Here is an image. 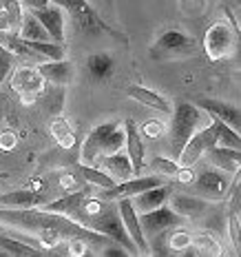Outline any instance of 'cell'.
<instances>
[{"label":"cell","instance_id":"obj_8","mask_svg":"<svg viewBox=\"0 0 241 257\" xmlns=\"http://www.w3.org/2000/svg\"><path fill=\"white\" fill-rule=\"evenodd\" d=\"M115 204H117V211H120L122 222H124V228H126L128 237H131L133 244L137 246V253L148 255L151 253V246H148V239L144 237V231L140 226V215H137V211L133 208L131 197H120V200H115Z\"/></svg>","mask_w":241,"mask_h":257},{"label":"cell","instance_id":"obj_13","mask_svg":"<svg viewBox=\"0 0 241 257\" xmlns=\"http://www.w3.org/2000/svg\"><path fill=\"white\" fill-rule=\"evenodd\" d=\"M120 120H109V122H102L95 128H91V133L84 138L82 144V151H80V158H82V164H95L100 158V147L102 140L106 138V133H111L115 126H120Z\"/></svg>","mask_w":241,"mask_h":257},{"label":"cell","instance_id":"obj_29","mask_svg":"<svg viewBox=\"0 0 241 257\" xmlns=\"http://www.w3.org/2000/svg\"><path fill=\"white\" fill-rule=\"evenodd\" d=\"M144 167L148 171H153L155 175H159V178H175L179 171V162L175 158H164V155H155L151 162H144Z\"/></svg>","mask_w":241,"mask_h":257},{"label":"cell","instance_id":"obj_12","mask_svg":"<svg viewBox=\"0 0 241 257\" xmlns=\"http://www.w3.org/2000/svg\"><path fill=\"white\" fill-rule=\"evenodd\" d=\"M195 49V40L179 29H168L155 40L153 53L157 56H170V53H190Z\"/></svg>","mask_w":241,"mask_h":257},{"label":"cell","instance_id":"obj_15","mask_svg":"<svg viewBox=\"0 0 241 257\" xmlns=\"http://www.w3.org/2000/svg\"><path fill=\"white\" fill-rule=\"evenodd\" d=\"M170 208H173L177 215H181L184 219H197L206 213L208 208V200L197 195H181V193H170L168 197Z\"/></svg>","mask_w":241,"mask_h":257},{"label":"cell","instance_id":"obj_14","mask_svg":"<svg viewBox=\"0 0 241 257\" xmlns=\"http://www.w3.org/2000/svg\"><path fill=\"white\" fill-rule=\"evenodd\" d=\"M173 191H175V189L168 184V182H164V184L155 186V189L142 191V193H137V195H133V197H131L133 208L137 211V215H140V213H146V211H153V208H157V206L166 204Z\"/></svg>","mask_w":241,"mask_h":257},{"label":"cell","instance_id":"obj_6","mask_svg":"<svg viewBox=\"0 0 241 257\" xmlns=\"http://www.w3.org/2000/svg\"><path fill=\"white\" fill-rule=\"evenodd\" d=\"M186 219L177 215L170 206H157L153 211H146V213H140V226L144 231V237L151 239L155 237L157 233H164V231H170V228H177L181 226Z\"/></svg>","mask_w":241,"mask_h":257},{"label":"cell","instance_id":"obj_7","mask_svg":"<svg viewBox=\"0 0 241 257\" xmlns=\"http://www.w3.org/2000/svg\"><path fill=\"white\" fill-rule=\"evenodd\" d=\"M215 144V133H212V124H203L188 138V142L184 144L181 153L177 155L179 167H192L197 160H201L206 155L208 149Z\"/></svg>","mask_w":241,"mask_h":257},{"label":"cell","instance_id":"obj_41","mask_svg":"<svg viewBox=\"0 0 241 257\" xmlns=\"http://www.w3.org/2000/svg\"><path fill=\"white\" fill-rule=\"evenodd\" d=\"M3 100H5V93H3V91H0V102H3Z\"/></svg>","mask_w":241,"mask_h":257},{"label":"cell","instance_id":"obj_27","mask_svg":"<svg viewBox=\"0 0 241 257\" xmlns=\"http://www.w3.org/2000/svg\"><path fill=\"white\" fill-rule=\"evenodd\" d=\"M18 38H23V40H51L49 34L45 31V27L40 25V20L36 18L29 9L23 12V23H20V29H18Z\"/></svg>","mask_w":241,"mask_h":257},{"label":"cell","instance_id":"obj_24","mask_svg":"<svg viewBox=\"0 0 241 257\" xmlns=\"http://www.w3.org/2000/svg\"><path fill=\"white\" fill-rule=\"evenodd\" d=\"M0 253L3 255H16V257H38L45 250L42 248H34L29 242H23V239H16L12 235L0 233Z\"/></svg>","mask_w":241,"mask_h":257},{"label":"cell","instance_id":"obj_21","mask_svg":"<svg viewBox=\"0 0 241 257\" xmlns=\"http://www.w3.org/2000/svg\"><path fill=\"white\" fill-rule=\"evenodd\" d=\"M115 67H117L115 58L111 56V53H104V51L93 53V56H89V60H87V71L95 82L109 80L115 73Z\"/></svg>","mask_w":241,"mask_h":257},{"label":"cell","instance_id":"obj_34","mask_svg":"<svg viewBox=\"0 0 241 257\" xmlns=\"http://www.w3.org/2000/svg\"><path fill=\"white\" fill-rule=\"evenodd\" d=\"M14 53L9 51V49H5L3 53H0V84L7 80V76L14 71Z\"/></svg>","mask_w":241,"mask_h":257},{"label":"cell","instance_id":"obj_5","mask_svg":"<svg viewBox=\"0 0 241 257\" xmlns=\"http://www.w3.org/2000/svg\"><path fill=\"white\" fill-rule=\"evenodd\" d=\"M190 184L197 197H203L208 202H221L230 186V178L226 171L212 167V169H203L199 173H195Z\"/></svg>","mask_w":241,"mask_h":257},{"label":"cell","instance_id":"obj_17","mask_svg":"<svg viewBox=\"0 0 241 257\" xmlns=\"http://www.w3.org/2000/svg\"><path fill=\"white\" fill-rule=\"evenodd\" d=\"M95 167L106 171V173L115 180V184L133 178V164H131V160H128V155L122 153V151L111 153V155H102L98 162H95Z\"/></svg>","mask_w":241,"mask_h":257},{"label":"cell","instance_id":"obj_43","mask_svg":"<svg viewBox=\"0 0 241 257\" xmlns=\"http://www.w3.org/2000/svg\"><path fill=\"white\" fill-rule=\"evenodd\" d=\"M0 7H3V3H0Z\"/></svg>","mask_w":241,"mask_h":257},{"label":"cell","instance_id":"obj_25","mask_svg":"<svg viewBox=\"0 0 241 257\" xmlns=\"http://www.w3.org/2000/svg\"><path fill=\"white\" fill-rule=\"evenodd\" d=\"M73 171H76V175H82L91 186H98V189H111V186H115V180L106 171L95 167V164H78Z\"/></svg>","mask_w":241,"mask_h":257},{"label":"cell","instance_id":"obj_3","mask_svg":"<svg viewBox=\"0 0 241 257\" xmlns=\"http://www.w3.org/2000/svg\"><path fill=\"white\" fill-rule=\"evenodd\" d=\"M51 3L58 5L64 14L71 16L76 27L80 31H84V34H100V31H104V34H109V36H113V38H120V40L126 42L124 36L117 34L115 29H111V27L100 18V14L87 3V0H51Z\"/></svg>","mask_w":241,"mask_h":257},{"label":"cell","instance_id":"obj_35","mask_svg":"<svg viewBox=\"0 0 241 257\" xmlns=\"http://www.w3.org/2000/svg\"><path fill=\"white\" fill-rule=\"evenodd\" d=\"M170 239H168V244H170V248H188L190 246V235L188 233H184V231H175V228H170Z\"/></svg>","mask_w":241,"mask_h":257},{"label":"cell","instance_id":"obj_42","mask_svg":"<svg viewBox=\"0 0 241 257\" xmlns=\"http://www.w3.org/2000/svg\"><path fill=\"white\" fill-rule=\"evenodd\" d=\"M5 51V45H3V42H0V53H3Z\"/></svg>","mask_w":241,"mask_h":257},{"label":"cell","instance_id":"obj_4","mask_svg":"<svg viewBox=\"0 0 241 257\" xmlns=\"http://www.w3.org/2000/svg\"><path fill=\"white\" fill-rule=\"evenodd\" d=\"M87 226L93 228V231H98V233H102V235H106L113 244L124 246L131 255H140L137 253V246L133 244L131 237H128V233L124 228V222H122V217H120V211H117V204H109V202H106V206L102 208L93 219H91Z\"/></svg>","mask_w":241,"mask_h":257},{"label":"cell","instance_id":"obj_22","mask_svg":"<svg viewBox=\"0 0 241 257\" xmlns=\"http://www.w3.org/2000/svg\"><path fill=\"white\" fill-rule=\"evenodd\" d=\"M42 202H45V197L38 191H31V189L0 193V206H9V208H29V206L42 204Z\"/></svg>","mask_w":241,"mask_h":257},{"label":"cell","instance_id":"obj_18","mask_svg":"<svg viewBox=\"0 0 241 257\" xmlns=\"http://www.w3.org/2000/svg\"><path fill=\"white\" fill-rule=\"evenodd\" d=\"M199 109L206 111L210 117H217V120L226 122L232 128L241 126V111L239 106L230 104V102H221V100H199Z\"/></svg>","mask_w":241,"mask_h":257},{"label":"cell","instance_id":"obj_16","mask_svg":"<svg viewBox=\"0 0 241 257\" xmlns=\"http://www.w3.org/2000/svg\"><path fill=\"white\" fill-rule=\"evenodd\" d=\"M36 69L45 78V82H51L56 87H64L73 80V64L67 58H62V60H42Z\"/></svg>","mask_w":241,"mask_h":257},{"label":"cell","instance_id":"obj_1","mask_svg":"<svg viewBox=\"0 0 241 257\" xmlns=\"http://www.w3.org/2000/svg\"><path fill=\"white\" fill-rule=\"evenodd\" d=\"M173 120H170V153L177 160V155L181 153L184 144L188 142V138L197 131L199 126H203V113L199 106L190 104V102H175L173 109Z\"/></svg>","mask_w":241,"mask_h":257},{"label":"cell","instance_id":"obj_28","mask_svg":"<svg viewBox=\"0 0 241 257\" xmlns=\"http://www.w3.org/2000/svg\"><path fill=\"white\" fill-rule=\"evenodd\" d=\"M51 136L56 138V142L60 144L62 149H73L78 144L76 133H73V128L69 126V122L64 120V117H53V122H51Z\"/></svg>","mask_w":241,"mask_h":257},{"label":"cell","instance_id":"obj_33","mask_svg":"<svg viewBox=\"0 0 241 257\" xmlns=\"http://www.w3.org/2000/svg\"><path fill=\"white\" fill-rule=\"evenodd\" d=\"M228 233H230V244H232L234 253L241 250V219L239 211H228Z\"/></svg>","mask_w":241,"mask_h":257},{"label":"cell","instance_id":"obj_37","mask_svg":"<svg viewBox=\"0 0 241 257\" xmlns=\"http://www.w3.org/2000/svg\"><path fill=\"white\" fill-rule=\"evenodd\" d=\"M164 131V124H159L157 120H151L146 126H144V136L146 138H159Z\"/></svg>","mask_w":241,"mask_h":257},{"label":"cell","instance_id":"obj_11","mask_svg":"<svg viewBox=\"0 0 241 257\" xmlns=\"http://www.w3.org/2000/svg\"><path fill=\"white\" fill-rule=\"evenodd\" d=\"M36 18L40 20V25L45 27V31L49 34L51 42H58V45H64V12L58 5H47V7L40 9H29Z\"/></svg>","mask_w":241,"mask_h":257},{"label":"cell","instance_id":"obj_44","mask_svg":"<svg viewBox=\"0 0 241 257\" xmlns=\"http://www.w3.org/2000/svg\"><path fill=\"white\" fill-rule=\"evenodd\" d=\"M0 120H3V115H0Z\"/></svg>","mask_w":241,"mask_h":257},{"label":"cell","instance_id":"obj_26","mask_svg":"<svg viewBox=\"0 0 241 257\" xmlns=\"http://www.w3.org/2000/svg\"><path fill=\"white\" fill-rule=\"evenodd\" d=\"M210 124H212V133H215V144L230 147V149H241V136L237 128L217 120V117H210Z\"/></svg>","mask_w":241,"mask_h":257},{"label":"cell","instance_id":"obj_38","mask_svg":"<svg viewBox=\"0 0 241 257\" xmlns=\"http://www.w3.org/2000/svg\"><path fill=\"white\" fill-rule=\"evenodd\" d=\"M16 142H18V138H16V133H12V131H5L3 136H0V149H5V151L14 149Z\"/></svg>","mask_w":241,"mask_h":257},{"label":"cell","instance_id":"obj_39","mask_svg":"<svg viewBox=\"0 0 241 257\" xmlns=\"http://www.w3.org/2000/svg\"><path fill=\"white\" fill-rule=\"evenodd\" d=\"M179 182H186V184H190L192 182V178H195V173H192V169L190 167H179V171H177V175H175Z\"/></svg>","mask_w":241,"mask_h":257},{"label":"cell","instance_id":"obj_40","mask_svg":"<svg viewBox=\"0 0 241 257\" xmlns=\"http://www.w3.org/2000/svg\"><path fill=\"white\" fill-rule=\"evenodd\" d=\"M51 0H23V5L27 9H40V7H47Z\"/></svg>","mask_w":241,"mask_h":257},{"label":"cell","instance_id":"obj_20","mask_svg":"<svg viewBox=\"0 0 241 257\" xmlns=\"http://www.w3.org/2000/svg\"><path fill=\"white\" fill-rule=\"evenodd\" d=\"M126 95H128V98H133L135 102L144 104V106H151V109L159 111V113H170L168 100H166L164 95H159L157 91H153V89L137 87V84H133V87H126Z\"/></svg>","mask_w":241,"mask_h":257},{"label":"cell","instance_id":"obj_2","mask_svg":"<svg viewBox=\"0 0 241 257\" xmlns=\"http://www.w3.org/2000/svg\"><path fill=\"white\" fill-rule=\"evenodd\" d=\"M228 18H230V25L219 20V23L208 27V31L203 34V51H206L208 60L212 62L232 56L239 45V31L230 12H228Z\"/></svg>","mask_w":241,"mask_h":257},{"label":"cell","instance_id":"obj_9","mask_svg":"<svg viewBox=\"0 0 241 257\" xmlns=\"http://www.w3.org/2000/svg\"><path fill=\"white\" fill-rule=\"evenodd\" d=\"M12 84L25 100H34L36 95H40L42 91H45L47 82H45V78L40 76V71L36 67H18L14 71Z\"/></svg>","mask_w":241,"mask_h":257},{"label":"cell","instance_id":"obj_30","mask_svg":"<svg viewBox=\"0 0 241 257\" xmlns=\"http://www.w3.org/2000/svg\"><path fill=\"white\" fill-rule=\"evenodd\" d=\"M3 12L9 18V36H18L20 23H23V3L20 0H0Z\"/></svg>","mask_w":241,"mask_h":257},{"label":"cell","instance_id":"obj_19","mask_svg":"<svg viewBox=\"0 0 241 257\" xmlns=\"http://www.w3.org/2000/svg\"><path fill=\"white\" fill-rule=\"evenodd\" d=\"M208 160L212 162V167L226 171V173H237L241 167V149H230V147H219L212 144L206 151Z\"/></svg>","mask_w":241,"mask_h":257},{"label":"cell","instance_id":"obj_10","mask_svg":"<svg viewBox=\"0 0 241 257\" xmlns=\"http://www.w3.org/2000/svg\"><path fill=\"white\" fill-rule=\"evenodd\" d=\"M122 126H124V149H126L128 160H131V164H133V175H140L144 171V162H146V158H144L142 133L131 117L122 122Z\"/></svg>","mask_w":241,"mask_h":257},{"label":"cell","instance_id":"obj_31","mask_svg":"<svg viewBox=\"0 0 241 257\" xmlns=\"http://www.w3.org/2000/svg\"><path fill=\"white\" fill-rule=\"evenodd\" d=\"M124 149V126H115L111 133H106V138L102 140V147H100V158L102 155H111V153H117ZM98 158V160H100Z\"/></svg>","mask_w":241,"mask_h":257},{"label":"cell","instance_id":"obj_32","mask_svg":"<svg viewBox=\"0 0 241 257\" xmlns=\"http://www.w3.org/2000/svg\"><path fill=\"white\" fill-rule=\"evenodd\" d=\"M190 246L195 253L199 255H221V246H219L210 235H197V237H190Z\"/></svg>","mask_w":241,"mask_h":257},{"label":"cell","instance_id":"obj_23","mask_svg":"<svg viewBox=\"0 0 241 257\" xmlns=\"http://www.w3.org/2000/svg\"><path fill=\"white\" fill-rule=\"evenodd\" d=\"M84 197H89V191L87 189H76L67 195H62L60 200H53L45 206V211H51V213H62V215H69L73 217L78 211V206L84 202Z\"/></svg>","mask_w":241,"mask_h":257},{"label":"cell","instance_id":"obj_36","mask_svg":"<svg viewBox=\"0 0 241 257\" xmlns=\"http://www.w3.org/2000/svg\"><path fill=\"white\" fill-rule=\"evenodd\" d=\"M111 244H113V242H111ZM111 244H106L104 248H102V255H104V257H126V255H131L124 246H120V244L111 246Z\"/></svg>","mask_w":241,"mask_h":257}]
</instances>
